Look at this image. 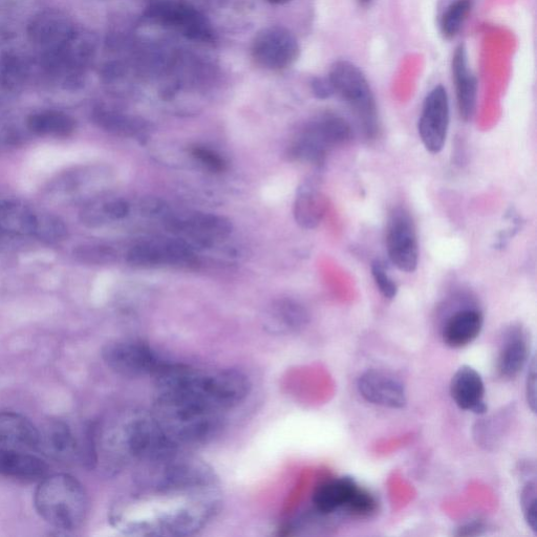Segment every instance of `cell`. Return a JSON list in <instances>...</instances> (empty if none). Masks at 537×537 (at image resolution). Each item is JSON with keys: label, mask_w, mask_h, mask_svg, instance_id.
<instances>
[{"label": "cell", "mask_w": 537, "mask_h": 537, "mask_svg": "<svg viewBox=\"0 0 537 537\" xmlns=\"http://www.w3.org/2000/svg\"><path fill=\"white\" fill-rule=\"evenodd\" d=\"M536 482L528 481L521 492V506L528 527L537 534Z\"/></svg>", "instance_id": "4dcf8cb0"}, {"label": "cell", "mask_w": 537, "mask_h": 537, "mask_svg": "<svg viewBox=\"0 0 537 537\" xmlns=\"http://www.w3.org/2000/svg\"><path fill=\"white\" fill-rule=\"evenodd\" d=\"M152 415L168 441L182 451L210 442L221 432L225 413L186 393L156 389Z\"/></svg>", "instance_id": "7a4b0ae2"}, {"label": "cell", "mask_w": 537, "mask_h": 537, "mask_svg": "<svg viewBox=\"0 0 537 537\" xmlns=\"http://www.w3.org/2000/svg\"><path fill=\"white\" fill-rule=\"evenodd\" d=\"M359 4L362 6H368L373 2V0H358Z\"/></svg>", "instance_id": "ab89813d"}, {"label": "cell", "mask_w": 537, "mask_h": 537, "mask_svg": "<svg viewBox=\"0 0 537 537\" xmlns=\"http://www.w3.org/2000/svg\"><path fill=\"white\" fill-rule=\"evenodd\" d=\"M219 478L204 461L183 451L139 467L132 492L112 508L111 522L135 536H188L220 511Z\"/></svg>", "instance_id": "6da1fadb"}, {"label": "cell", "mask_w": 537, "mask_h": 537, "mask_svg": "<svg viewBox=\"0 0 537 537\" xmlns=\"http://www.w3.org/2000/svg\"><path fill=\"white\" fill-rule=\"evenodd\" d=\"M191 155L203 167L210 170L211 173H223L226 170V162L217 152H213L204 146H195L191 148Z\"/></svg>", "instance_id": "1f68e13d"}, {"label": "cell", "mask_w": 537, "mask_h": 537, "mask_svg": "<svg viewBox=\"0 0 537 537\" xmlns=\"http://www.w3.org/2000/svg\"><path fill=\"white\" fill-rule=\"evenodd\" d=\"M35 73V58L26 36L17 31H0V91L23 90Z\"/></svg>", "instance_id": "ba28073f"}, {"label": "cell", "mask_w": 537, "mask_h": 537, "mask_svg": "<svg viewBox=\"0 0 537 537\" xmlns=\"http://www.w3.org/2000/svg\"><path fill=\"white\" fill-rule=\"evenodd\" d=\"M386 247L391 262L400 271L413 273L419 262L417 230L411 214L397 208L391 214L386 232Z\"/></svg>", "instance_id": "7c38bea8"}, {"label": "cell", "mask_w": 537, "mask_h": 537, "mask_svg": "<svg viewBox=\"0 0 537 537\" xmlns=\"http://www.w3.org/2000/svg\"><path fill=\"white\" fill-rule=\"evenodd\" d=\"M372 274L377 288L381 294L388 299H394L398 293V287L380 262H374L372 265Z\"/></svg>", "instance_id": "836d02e7"}, {"label": "cell", "mask_w": 537, "mask_h": 537, "mask_svg": "<svg viewBox=\"0 0 537 537\" xmlns=\"http://www.w3.org/2000/svg\"><path fill=\"white\" fill-rule=\"evenodd\" d=\"M328 78L335 94L354 111L364 132L370 137L376 136L379 131L377 104L367 77L354 63L339 60L331 67Z\"/></svg>", "instance_id": "5b68a950"}, {"label": "cell", "mask_w": 537, "mask_h": 537, "mask_svg": "<svg viewBox=\"0 0 537 537\" xmlns=\"http://www.w3.org/2000/svg\"><path fill=\"white\" fill-rule=\"evenodd\" d=\"M484 316L477 309H462L451 314L443 327L442 338L451 349H462L474 342L482 332Z\"/></svg>", "instance_id": "d6986e66"}, {"label": "cell", "mask_w": 537, "mask_h": 537, "mask_svg": "<svg viewBox=\"0 0 537 537\" xmlns=\"http://www.w3.org/2000/svg\"><path fill=\"white\" fill-rule=\"evenodd\" d=\"M327 210V198L315 187L305 184L298 189L293 213L300 227L307 230L317 228L324 220Z\"/></svg>", "instance_id": "d4e9b609"}, {"label": "cell", "mask_w": 537, "mask_h": 537, "mask_svg": "<svg viewBox=\"0 0 537 537\" xmlns=\"http://www.w3.org/2000/svg\"><path fill=\"white\" fill-rule=\"evenodd\" d=\"M34 505L42 519L60 530L79 528L89 512V498L83 485L73 476H47L38 485Z\"/></svg>", "instance_id": "3957f363"}, {"label": "cell", "mask_w": 537, "mask_h": 537, "mask_svg": "<svg viewBox=\"0 0 537 537\" xmlns=\"http://www.w3.org/2000/svg\"><path fill=\"white\" fill-rule=\"evenodd\" d=\"M251 52L257 66L269 71H283L296 62L300 48L289 30L269 27L255 36Z\"/></svg>", "instance_id": "8fae6325"}, {"label": "cell", "mask_w": 537, "mask_h": 537, "mask_svg": "<svg viewBox=\"0 0 537 537\" xmlns=\"http://www.w3.org/2000/svg\"><path fill=\"white\" fill-rule=\"evenodd\" d=\"M146 16L164 28L176 31L188 39L208 41L212 30L206 17L185 0H154Z\"/></svg>", "instance_id": "30bf717a"}, {"label": "cell", "mask_w": 537, "mask_h": 537, "mask_svg": "<svg viewBox=\"0 0 537 537\" xmlns=\"http://www.w3.org/2000/svg\"><path fill=\"white\" fill-rule=\"evenodd\" d=\"M451 69H453L460 116L464 121H469L476 111L478 81L469 69L467 50L464 45L456 49Z\"/></svg>", "instance_id": "ac0fdd59"}, {"label": "cell", "mask_w": 537, "mask_h": 537, "mask_svg": "<svg viewBox=\"0 0 537 537\" xmlns=\"http://www.w3.org/2000/svg\"><path fill=\"white\" fill-rule=\"evenodd\" d=\"M310 320L308 310L291 298L273 303L266 320V328L274 334H289L304 329Z\"/></svg>", "instance_id": "cb8c5ba5"}, {"label": "cell", "mask_w": 537, "mask_h": 537, "mask_svg": "<svg viewBox=\"0 0 537 537\" xmlns=\"http://www.w3.org/2000/svg\"><path fill=\"white\" fill-rule=\"evenodd\" d=\"M48 464L27 450L0 448V476L23 481L42 480L48 476Z\"/></svg>", "instance_id": "7402d4cb"}, {"label": "cell", "mask_w": 537, "mask_h": 537, "mask_svg": "<svg viewBox=\"0 0 537 537\" xmlns=\"http://www.w3.org/2000/svg\"><path fill=\"white\" fill-rule=\"evenodd\" d=\"M77 27L73 19L62 11L48 9L36 12L26 29L35 63L57 53Z\"/></svg>", "instance_id": "9c48e42d"}, {"label": "cell", "mask_w": 537, "mask_h": 537, "mask_svg": "<svg viewBox=\"0 0 537 537\" xmlns=\"http://www.w3.org/2000/svg\"><path fill=\"white\" fill-rule=\"evenodd\" d=\"M38 431L36 449L49 459L68 463L81 455V447L67 423L52 420Z\"/></svg>", "instance_id": "9a60e30c"}, {"label": "cell", "mask_w": 537, "mask_h": 537, "mask_svg": "<svg viewBox=\"0 0 537 537\" xmlns=\"http://www.w3.org/2000/svg\"><path fill=\"white\" fill-rule=\"evenodd\" d=\"M485 384L481 375L469 365H463L450 382V395L463 411L485 415Z\"/></svg>", "instance_id": "2e32d148"}, {"label": "cell", "mask_w": 537, "mask_h": 537, "mask_svg": "<svg viewBox=\"0 0 537 537\" xmlns=\"http://www.w3.org/2000/svg\"><path fill=\"white\" fill-rule=\"evenodd\" d=\"M267 2L273 5H284L291 2V0H267Z\"/></svg>", "instance_id": "f35d334b"}, {"label": "cell", "mask_w": 537, "mask_h": 537, "mask_svg": "<svg viewBox=\"0 0 537 537\" xmlns=\"http://www.w3.org/2000/svg\"><path fill=\"white\" fill-rule=\"evenodd\" d=\"M471 9L472 0H454L445 8L440 19V30L445 39H454L459 34Z\"/></svg>", "instance_id": "83f0119b"}, {"label": "cell", "mask_w": 537, "mask_h": 537, "mask_svg": "<svg viewBox=\"0 0 537 537\" xmlns=\"http://www.w3.org/2000/svg\"><path fill=\"white\" fill-rule=\"evenodd\" d=\"M128 265L141 269L165 266L161 243L147 242L135 245L127 252Z\"/></svg>", "instance_id": "f1b7e54d"}, {"label": "cell", "mask_w": 537, "mask_h": 537, "mask_svg": "<svg viewBox=\"0 0 537 537\" xmlns=\"http://www.w3.org/2000/svg\"><path fill=\"white\" fill-rule=\"evenodd\" d=\"M102 358L113 372L127 378H155L168 362L146 342L137 339L109 343L102 351Z\"/></svg>", "instance_id": "8992f818"}, {"label": "cell", "mask_w": 537, "mask_h": 537, "mask_svg": "<svg viewBox=\"0 0 537 537\" xmlns=\"http://www.w3.org/2000/svg\"><path fill=\"white\" fill-rule=\"evenodd\" d=\"M96 48L95 36L78 26L57 53L36 64V73L57 88L78 90L87 78Z\"/></svg>", "instance_id": "277c9868"}, {"label": "cell", "mask_w": 537, "mask_h": 537, "mask_svg": "<svg viewBox=\"0 0 537 537\" xmlns=\"http://www.w3.org/2000/svg\"><path fill=\"white\" fill-rule=\"evenodd\" d=\"M526 398L530 410L536 413V359H531L526 382Z\"/></svg>", "instance_id": "d590c367"}, {"label": "cell", "mask_w": 537, "mask_h": 537, "mask_svg": "<svg viewBox=\"0 0 537 537\" xmlns=\"http://www.w3.org/2000/svg\"><path fill=\"white\" fill-rule=\"evenodd\" d=\"M357 388L364 400L375 405L398 410L407 402L402 382L382 371L370 370L363 373L358 379Z\"/></svg>", "instance_id": "5bb4252c"}, {"label": "cell", "mask_w": 537, "mask_h": 537, "mask_svg": "<svg viewBox=\"0 0 537 537\" xmlns=\"http://www.w3.org/2000/svg\"><path fill=\"white\" fill-rule=\"evenodd\" d=\"M352 128L346 119L327 114L313 121L292 148L298 160L322 164L330 150L350 141Z\"/></svg>", "instance_id": "52a82bcc"}, {"label": "cell", "mask_w": 537, "mask_h": 537, "mask_svg": "<svg viewBox=\"0 0 537 537\" xmlns=\"http://www.w3.org/2000/svg\"><path fill=\"white\" fill-rule=\"evenodd\" d=\"M45 212L12 201H0V232L37 239Z\"/></svg>", "instance_id": "44dd1931"}, {"label": "cell", "mask_w": 537, "mask_h": 537, "mask_svg": "<svg viewBox=\"0 0 537 537\" xmlns=\"http://www.w3.org/2000/svg\"><path fill=\"white\" fill-rule=\"evenodd\" d=\"M27 126L37 136L67 138L75 132L76 121L66 113L49 110L32 114Z\"/></svg>", "instance_id": "4316f807"}, {"label": "cell", "mask_w": 537, "mask_h": 537, "mask_svg": "<svg viewBox=\"0 0 537 537\" xmlns=\"http://www.w3.org/2000/svg\"><path fill=\"white\" fill-rule=\"evenodd\" d=\"M165 266L177 268L197 267L199 260L193 248L184 240H168L161 242Z\"/></svg>", "instance_id": "f546056e"}, {"label": "cell", "mask_w": 537, "mask_h": 537, "mask_svg": "<svg viewBox=\"0 0 537 537\" xmlns=\"http://www.w3.org/2000/svg\"><path fill=\"white\" fill-rule=\"evenodd\" d=\"M358 487L357 482L351 477L330 479L315 489L313 505L317 512L324 515L343 509L348 511Z\"/></svg>", "instance_id": "ffe728a7"}, {"label": "cell", "mask_w": 537, "mask_h": 537, "mask_svg": "<svg viewBox=\"0 0 537 537\" xmlns=\"http://www.w3.org/2000/svg\"><path fill=\"white\" fill-rule=\"evenodd\" d=\"M82 261L94 265H107L115 263L117 254L115 250L106 246H88L79 252Z\"/></svg>", "instance_id": "d6a6232c"}, {"label": "cell", "mask_w": 537, "mask_h": 537, "mask_svg": "<svg viewBox=\"0 0 537 537\" xmlns=\"http://www.w3.org/2000/svg\"><path fill=\"white\" fill-rule=\"evenodd\" d=\"M312 90L314 95L319 99H328L335 94L333 85L329 78L314 79L312 82Z\"/></svg>", "instance_id": "8d00e7d4"}, {"label": "cell", "mask_w": 537, "mask_h": 537, "mask_svg": "<svg viewBox=\"0 0 537 537\" xmlns=\"http://www.w3.org/2000/svg\"><path fill=\"white\" fill-rule=\"evenodd\" d=\"M143 217L163 220L171 211L165 201L159 198H144L140 203Z\"/></svg>", "instance_id": "e575fe53"}, {"label": "cell", "mask_w": 537, "mask_h": 537, "mask_svg": "<svg viewBox=\"0 0 537 537\" xmlns=\"http://www.w3.org/2000/svg\"><path fill=\"white\" fill-rule=\"evenodd\" d=\"M93 120L106 133L125 138H142L148 132L147 123L139 118L115 111L97 109Z\"/></svg>", "instance_id": "484cf974"}, {"label": "cell", "mask_w": 537, "mask_h": 537, "mask_svg": "<svg viewBox=\"0 0 537 537\" xmlns=\"http://www.w3.org/2000/svg\"><path fill=\"white\" fill-rule=\"evenodd\" d=\"M38 435V428L25 416L13 412L0 413V448L36 449Z\"/></svg>", "instance_id": "603a6c76"}, {"label": "cell", "mask_w": 537, "mask_h": 537, "mask_svg": "<svg viewBox=\"0 0 537 537\" xmlns=\"http://www.w3.org/2000/svg\"><path fill=\"white\" fill-rule=\"evenodd\" d=\"M529 341L524 328L510 327L503 337L500 348L497 371L503 380L517 378L529 360Z\"/></svg>", "instance_id": "e0dca14e"}, {"label": "cell", "mask_w": 537, "mask_h": 537, "mask_svg": "<svg viewBox=\"0 0 537 537\" xmlns=\"http://www.w3.org/2000/svg\"><path fill=\"white\" fill-rule=\"evenodd\" d=\"M449 126V99L443 85L426 96L418 123L420 139L429 153L442 152Z\"/></svg>", "instance_id": "4fadbf2b"}, {"label": "cell", "mask_w": 537, "mask_h": 537, "mask_svg": "<svg viewBox=\"0 0 537 537\" xmlns=\"http://www.w3.org/2000/svg\"><path fill=\"white\" fill-rule=\"evenodd\" d=\"M485 526L482 523H471L464 527H461L458 529L457 535L458 536H474V535H481L483 530H485Z\"/></svg>", "instance_id": "74e56055"}]
</instances>
